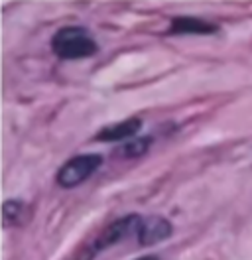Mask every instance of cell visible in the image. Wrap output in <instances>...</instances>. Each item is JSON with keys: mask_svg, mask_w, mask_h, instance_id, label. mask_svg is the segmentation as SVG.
<instances>
[{"mask_svg": "<svg viewBox=\"0 0 252 260\" xmlns=\"http://www.w3.org/2000/svg\"><path fill=\"white\" fill-rule=\"evenodd\" d=\"M172 235H173V227L166 217H162V215H150V217H142L136 239H138L140 246H152V244L168 241Z\"/></svg>", "mask_w": 252, "mask_h": 260, "instance_id": "4", "label": "cell"}, {"mask_svg": "<svg viewBox=\"0 0 252 260\" xmlns=\"http://www.w3.org/2000/svg\"><path fill=\"white\" fill-rule=\"evenodd\" d=\"M219 32V26L195 16H175L170 22L168 36H211Z\"/></svg>", "mask_w": 252, "mask_h": 260, "instance_id": "5", "label": "cell"}, {"mask_svg": "<svg viewBox=\"0 0 252 260\" xmlns=\"http://www.w3.org/2000/svg\"><path fill=\"white\" fill-rule=\"evenodd\" d=\"M103 166V156L101 154H79L69 158L63 164L55 174V181L63 189L77 187L79 183L87 181L94 172Z\"/></svg>", "mask_w": 252, "mask_h": 260, "instance_id": "3", "label": "cell"}, {"mask_svg": "<svg viewBox=\"0 0 252 260\" xmlns=\"http://www.w3.org/2000/svg\"><path fill=\"white\" fill-rule=\"evenodd\" d=\"M142 217L132 213V215H124L116 221H112L110 225L103 229L94 239H91L89 243H85L81 246V250L77 252L75 260H94L99 252L107 250L109 246L122 243L130 237H136L138 235V227H140Z\"/></svg>", "mask_w": 252, "mask_h": 260, "instance_id": "1", "label": "cell"}, {"mask_svg": "<svg viewBox=\"0 0 252 260\" xmlns=\"http://www.w3.org/2000/svg\"><path fill=\"white\" fill-rule=\"evenodd\" d=\"M51 51L59 59H85L93 57L99 51V44L94 42L91 32L83 26H63L51 38Z\"/></svg>", "mask_w": 252, "mask_h": 260, "instance_id": "2", "label": "cell"}, {"mask_svg": "<svg viewBox=\"0 0 252 260\" xmlns=\"http://www.w3.org/2000/svg\"><path fill=\"white\" fill-rule=\"evenodd\" d=\"M2 217H4V225H6V227L22 225V223H26L28 217H30V207H28V203L22 201V199H8V201H4Z\"/></svg>", "mask_w": 252, "mask_h": 260, "instance_id": "7", "label": "cell"}, {"mask_svg": "<svg viewBox=\"0 0 252 260\" xmlns=\"http://www.w3.org/2000/svg\"><path fill=\"white\" fill-rule=\"evenodd\" d=\"M142 128V118L140 116H132V118H126L120 122H114L109 126H103L99 130V134L94 136V140L99 142H128L132 140L138 130Z\"/></svg>", "mask_w": 252, "mask_h": 260, "instance_id": "6", "label": "cell"}, {"mask_svg": "<svg viewBox=\"0 0 252 260\" xmlns=\"http://www.w3.org/2000/svg\"><path fill=\"white\" fill-rule=\"evenodd\" d=\"M136 260H160V258L154 256V254H146V256H140V258H136Z\"/></svg>", "mask_w": 252, "mask_h": 260, "instance_id": "9", "label": "cell"}, {"mask_svg": "<svg viewBox=\"0 0 252 260\" xmlns=\"http://www.w3.org/2000/svg\"><path fill=\"white\" fill-rule=\"evenodd\" d=\"M152 142H154V138L152 136H142V138H132V140H128L124 142L122 146L116 148V156L118 158H126V160H136V158H142L150 146H152Z\"/></svg>", "mask_w": 252, "mask_h": 260, "instance_id": "8", "label": "cell"}]
</instances>
